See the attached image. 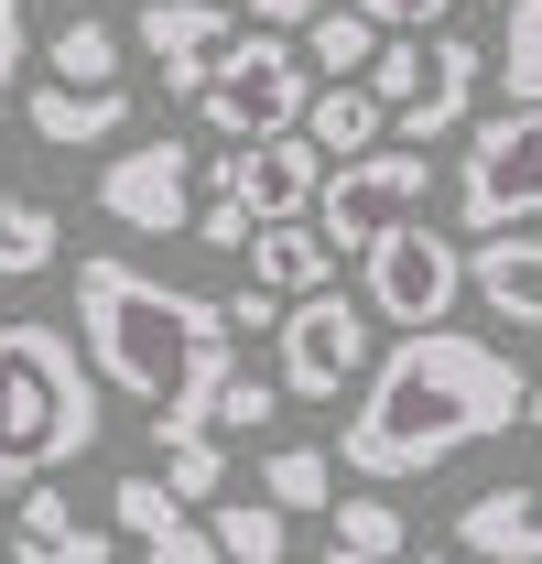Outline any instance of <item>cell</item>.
<instances>
[{
  "mask_svg": "<svg viewBox=\"0 0 542 564\" xmlns=\"http://www.w3.org/2000/svg\"><path fill=\"white\" fill-rule=\"evenodd\" d=\"M326 564H391V554H326Z\"/></svg>",
  "mask_w": 542,
  "mask_h": 564,
  "instance_id": "obj_36",
  "label": "cell"
},
{
  "mask_svg": "<svg viewBox=\"0 0 542 564\" xmlns=\"http://www.w3.org/2000/svg\"><path fill=\"white\" fill-rule=\"evenodd\" d=\"M488 66H499V87H510V109H542V0H510Z\"/></svg>",
  "mask_w": 542,
  "mask_h": 564,
  "instance_id": "obj_24",
  "label": "cell"
},
{
  "mask_svg": "<svg viewBox=\"0 0 542 564\" xmlns=\"http://www.w3.org/2000/svg\"><path fill=\"white\" fill-rule=\"evenodd\" d=\"M196 239H206V250H250V207L206 185V207H196Z\"/></svg>",
  "mask_w": 542,
  "mask_h": 564,
  "instance_id": "obj_30",
  "label": "cell"
},
{
  "mask_svg": "<svg viewBox=\"0 0 542 564\" xmlns=\"http://www.w3.org/2000/svg\"><path fill=\"white\" fill-rule=\"evenodd\" d=\"M163 489L185 499V510H217V499H228V445H217V434H174V445H163Z\"/></svg>",
  "mask_w": 542,
  "mask_h": 564,
  "instance_id": "obj_25",
  "label": "cell"
},
{
  "mask_svg": "<svg viewBox=\"0 0 542 564\" xmlns=\"http://www.w3.org/2000/svg\"><path fill=\"white\" fill-rule=\"evenodd\" d=\"M44 66H55V87H120V22H98V11L55 22Z\"/></svg>",
  "mask_w": 542,
  "mask_h": 564,
  "instance_id": "obj_22",
  "label": "cell"
},
{
  "mask_svg": "<svg viewBox=\"0 0 542 564\" xmlns=\"http://www.w3.org/2000/svg\"><path fill=\"white\" fill-rule=\"evenodd\" d=\"M293 131L315 141V163H358V152H380V141H391V109L347 76V87H315V98H304V120H293Z\"/></svg>",
  "mask_w": 542,
  "mask_h": 564,
  "instance_id": "obj_18",
  "label": "cell"
},
{
  "mask_svg": "<svg viewBox=\"0 0 542 564\" xmlns=\"http://www.w3.org/2000/svg\"><path fill=\"white\" fill-rule=\"evenodd\" d=\"M206 532H217V564H293L282 543H293V521L271 510V499H217L206 510Z\"/></svg>",
  "mask_w": 542,
  "mask_h": 564,
  "instance_id": "obj_23",
  "label": "cell"
},
{
  "mask_svg": "<svg viewBox=\"0 0 542 564\" xmlns=\"http://www.w3.org/2000/svg\"><path fill=\"white\" fill-rule=\"evenodd\" d=\"M271 413H282V380H261V369H228V380H217V402H206V434H261Z\"/></svg>",
  "mask_w": 542,
  "mask_h": 564,
  "instance_id": "obj_26",
  "label": "cell"
},
{
  "mask_svg": "<svg viewBox=\"0 0 542 564\" xmlns=\"http://www.w3.org/2000/svg\"><path fill=\"white\" fill-rule=\"evenodd\" d=\"M282 391L293 402H337V391H358L369 380V304L358 293H304V304H282Z\"/></svg>",
  "mask_w": 542,
  "mask_h": 564,
  "instance_id": "obj_8",
  "label": "cell"
},
{
  "mask_svg": "<svg viewBox=\"0 0 542 564\" xmlns=\"http://www.w3.org/2000/svg\"><path fill=\"white\" fill-rule=\"evenodd\" d=\"M456 554L467 564H542V489H477L456 510Z\"/></svg>",
  "mask_w": 542,
  "mask_h": 564,
  "instance_id": "obj_16",
  "label": "cell"
},
{
  "mask_svg": "<svg viewBox=\"0 0 542 564\" xmlns=\"http://www.w3.org/2000/svg\"><path fill=\"white\" fill-rule=\"evenodd\" d=\"M542 217V109H499L467 131V163H456V228L477 239H510Z\"/></svg>",
  "mask_w": 542,
  "mask_h": 564,
  "instance_id": "obj_6",
  "label": "cell"
},
{
  "mask_svg": "<svg viewBox=\"0 0 542 564\" xmlns=\"http://www.w3.org/2000/svg\"><path fill=\"white\" fill-rule=\"evenodd\" d=\"M109 554H120V543H109V521H87L55 478L11 499V564H109Z\"/></svg>",
  "mask_w": 542,
  "mask_h": 564,
  "instance_id": "obj_13",
  "label": "cell"
},
{
  "mask_svg": "<svg viewBox=\"0 0 542 564\" xmlns=\"http://www.w3.org/2000/svg\"><path fill=\"white\" fill-rule=\"evenodd\" d=\"M22 120H33V141L44 152H98V141H120L131 131V87H33L22 98Z\"/></svg>",
  "mask_w": 542,
  "mask_h": 564,
  "instance_id": "obj_15",
  "label": "cell"
},
{
  "mask_svg": "<svg viewBox=\"0 0 542 564\" xmlns=\"http://www.w3.org/2000/svg\"><path fill=\"white\" fill-rule=\"evenodd\" d=\"M228 11H250V22H261V33H304V22H315V11H326V0H228Z\"/></svg>",
  "mask_w": 542,
  "mask_h": 564,
  "instance_id": "obj_33",
  "label": "cell"
},
{
  "mask_svg": "<svg viewBox=\"0 0 542 564\" xmlns=\"http://www.w3.org/2000/svg\"><path fill=\"white\" fill-rule=\"evenodd\" d=\"M532 402V380H521V358L499 348V337H467V326H423L402 337L391 358H369V380H358V413L337 423V467L358 478H434L445 456H467V445H499L510 423Z\"/></svg>",
  "mask_w": 542,
  "mask_h": 564,
  "instance_id": "obj_1",
  "label": "cell"
},
{
  "mask_svg": "<svg viewBox=\"0 0 542 564\" xmlns=\"http://www.w3.org/2000/svg\"><path fill=\"white\" fill-rule=\"evenodd\" d=\"M456 293H467V250H456L445 228H423V217H402L391 239L358 250V304H369V326L423 337V326L456 315Z\"/></svg>",
  "mask_w": 542,
  "mask_h": 564,
  "instance_id": "obj_5",
  "label": "cell"
},
{
  "mask_svg": "<svg viewBox=\"0 0 542 564\" xmlns=\"http://www.w3.org/2000/svg\"><path fill=\"white\" fill-rule=\"evenodd\" d=\"M326 521H337V554H391V564H402V543H412L391 499H337Z\"/></svg>",
  "mask_w": 542,
  "mask_h": 564,
  "instance_id": "obj_27",
  "label": "cell"
},
{
  "mask_svg": "<svg viewBox=\"0 0 542 564\" xmlns=\"http://www.w3.org/2000/svg\"><path fill=\"white\" fill-rule=\"evenodd\" d=\"M217 315H228V348H239V337H271V326H282V304H271L261 282H239V293H228Z\"/></svg>",
  "mask_w": 542,
  "mask_h": 564,
  "instance_id": "obj_31",
  "label": "cell"
},
{
  "mask_svg": "<svg viewBox=\"0 0 542 564\" xmlns=\"http://www.w3.org/2000/svg\"><path fill=\"white\" fill-rule=\"evenodd\" d=\"M423 196H434V152L380 141V152H358V163H326V185H315V239H326V250H369V239H391L402 217H423Z\"/></svg>",
  "mask_w": 542,
  "mask_h": 564,
  "instance_id": "obj_7",
  "label": "cell"
},
{
  "mask_svg": "<svg viewBox=\"0 0 542 564\" xmlns=\"http://www.w3.org/2000/svg\"><path fill=\"white\" fill-rule=\"evenodd\" d=\"M467 293L510 326V337H542V239H477L467 250Z\"/></svg>",
  "mask_w": 542,
  "mask_h": 564,
  "instance_id": "obj_14",
  "label": "cell"
},
{
  "mask_svg": "<svg viewBox=\"0 0 542 564\" xmlns=\"http://www.w3.org/2000/svg\"><path fill=\"white\" fill-rule=\"evenodd\" d=\"M347 11H369L380 33H445V11H456V0H347Z\"/></svg>",
  "mask_w": 542,
  "mask_h": 564,
  "instance_id": "obj_29",
  "label": "cell"
},
{
  "mask_svg": "<svg viewBox=\"0 0 542 564\" xmlns=\"http://www.w3.org/2000/svg\"><path fill=\"white\" fill-rule=\"evenodd\" d=\"M250 282H261L271 304H304V293H326L337 282V250L315 239V217H293V228H250Z\"/></svg>",
  "mask_w": 542,
  "mask_h": 564,
  "instance_id": "obj_17",
  "label": "cell"
},
{
  "mask_svg": "<svg viewBox=\"0 0 542 564\" xmlns=\"http://www.w3.org/2000/svg\"><path fill=\"white\" fill-rule=\"evenodd\" d=\"M22 55H33V11H22V0H0V87L22 76Z\"/></svg>",
  "mask_w": 542,
  "mask_h": 564,
  "instance_id": "obj_32",
  "label": "cell"
},
{
  "mask_svg": "<svg viewBox=\"0 0 542 564\" xmlns=\"http://www.w3.org/2000/svg\"><path fill=\"white\" fill-rule=\"evenodd\" d=\"M98 369L76 348L66 326H44V315H11L0 326V489H44L55 467H76L87 445H98Z\"/></svg>",
  "mask_w": 542,
  "mask_h": 564,
  "instance_id": "obj_3",
  "label": "cell"
},
{
  "mask_svg": "<svg viewBox=\"0 0 542 564\" xmlns=\"http://www.w3.org/2000/svg\"><path fill=\"white\" fill-rule=\"evenodd\" d=\"M55 250H66V217L44 207V196H0V282L55 272Z\"/></svg>",
  "mask_w": 542,
  "mask_h": 564,
  "instance_id": "obj_20",
  "label": "cell"
},
{
  "mask_svg": "<svg viewBox=\"0 0 542 564\" xmlns=\"http://www.w3.org/2000/svg\"><path fill=\"white\" fill-rule=\"evenodd\" d=\"M206 185H217V196H239L250 228H293V217H315L326 163H315V141H304V131H282V141H239V152H217V163H206Z\"/></svg>",
  "mask_w": 542,
  "mask_h": 564,
  "instance_id": "obj_11",
  "label": "cell"
},
{
  "mask_svg": "<svg viewBox=\"0 0 542 564\" xmlns=\"http://www.w3.org/2000/svg\"><path fill=\"white\" fill-rule=\"evenodd\" d=\"M304 98H315L304 44H293V33H239V44L217 55V76L196 87V120L239 152V141H282L304 120Z\"/></svg>",
  "mask_w": 542,
  "mask_h": 564,
  "instance_id": "obj_4",
  "label": "cell"
},
{
  "mask_svg": "<svg viewBox=\"0 0 542 564\" xmlns=\"http://www.w3.org/2000/svg\"><path fill=\"white\" fill-rule=\"evenodd\" d=\"M293 44H304V76H315V87H347V76H369V55H380V22L347 11V0H326Z\"/></svg>",
  "mask_w": 542,
  "mask_h": 564,
  "instance_id": "obj_19",
  "label": "cell"
},
{
  "mask_svg": "<svg viewBox=\"0 0 542 564\" xmlns=\"http://www.w3.org/2000/svg\"><path fill=\"white\" fill-rule=\"evenodd\" d=\"M76 348L98 369V391H120V402L152 413V445L206 434L217 380L239 369L217 293H185V282L141 272L120 250H87V261H76Z\"/></svg>",
  "mask_w": 542,
  "mask_h": 564,
  "instance_id": "obj_2",
  "label": "cell"
},
{
  "mask_svg": "<svg viewBox=\"0 0 542 564\" xmlns=\"http://www.w3.org/2000/svg\"><path fill=\"white\" fill-rule=\"evenodd\" d=\"M131 554H141V564H217V532H206L196 510H174V521H163V532H141Z\"/></svg>",
  "mask_w": 542,
  "mask_h": 564,
  "instance_id": "obj_28",
  "label": "cell"
},
{
  "mask_svg": "<svg viewBox=\"0 0 542 564\" xmlns=\"http://www.w3.org/2000/svg\"><path fill=\"white\" fill-rule=\"evenodd\" d=\"M261 499L293 521V510H337V456L326 445H271L261 456Z\"/></svg>",
  "mask_w": 542,
  "mask_h": 564,
  "instance_id": "obj_21",
  "label": "cell"
},
{
  "mask_svg": "<svg viewBox=\"0 0 542 564\" xmlns=\"http://www.w3.org/2000/svg\"><path fill=\"white\" fill-rule=\"evenodd\" d=\"M402 564H467V554H402Z\"/></svg>",
  "mask_w": 542,
  "mask_h": 564,
  "instance_id": "obj_35",
  "label": "cell"
},
{
  "mask_svg": "<svg viewBox=\"0 0 542 564\" xmlns=\"http://www.w3.org/2000/svg\"><path fill=\"white\" fill-rule=\"evenodd\" d=\"M131 33H141V55L163 66V87H174V98H196L206 76H217V55L239 44V11H228V0H152Z\"/></svg>",
  "mask_w": 542,
  "mask_h": 564,
  "instance_id": "obj_12",
  "label": "cell"
},
{
  "mask_svg": "<svg viewBox=\"0 0 542 564\" xmlns=\"http://www.w3.org/2000/svg\"><path fill=\"white\" fill-rule=\"evenodd\" d=\"M521 423H532V434H542V380H532V402H521Z\"/></svg>",
  "mask_w": 542,
  "mask_h": 564,
  "instance_id": "obj_34",
  "label": "cell"
},
{
  "mask_svg": "<svg viewBox=\"0 0 542 564\" xmlns=\"http://www.w3.org/2000/svg\"><path fill=\"white\" fill-rule=\"evenodd\" d=\"M477 76H488V44L423 33V44H412V87H402V109H391V141H402V152H434L445 131H467Z\"/></svg>",
  "mask_w": 542,
  "mask_h": 564,
  "instance_id": "obj_10",
  "label": "cell"
},
{
  "mask_svg": "<svg viewBox=\"0 0 542 564\" xmlns=\"http://www.w3.org/2000/svg\"><path fill=\"white\" fill-rule=\"evenodd\" d=\"M98 217H120L131 239L196 228V141H131L98 163Z\"/></svg>",
  "mask_w": 542,
  "mask_h": 564,
  "instance_id": "obj_9",
  "label": "cell"
}]
</instances>
